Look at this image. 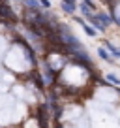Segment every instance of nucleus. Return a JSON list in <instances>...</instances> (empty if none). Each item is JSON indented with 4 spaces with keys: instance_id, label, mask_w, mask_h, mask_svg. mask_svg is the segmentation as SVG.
<instances>
[{
    "instance_id": "f03ea898",
    "label": "nucleus",
    "mask_w": 120,
    "mask_h": 128,
    "mask_svg": "<svg viewBox=\"0 0 120 128\" xmlns=\"http://www.w3.org/2000/svg\"><path fill=\"white\" fill-rule=\"evenodd\" d=\"M64 79L68 81L69 85H83V83H84V72H83L81 68H75V66L66 68Z\"/></svg>"
},
{
    "instance_id": "20e7f679",
    "label": "nucleus",
    "mask_w": 120,
    "mask_h": 128,
    "mask_svg": "<svg viewBox=\"0 0 120 128\" xmlns=\"http://www.w3.org/2000/svg\"><path fill=\"white\" fill-rule=\"evenodd\" d=\"M118 15H120V6H118Z\"/></svg>"
},
{
    "instance_id": "7ed1b4c3",
    "label": "nucleus",
    "mask_w": 120,
    "mask_h": 128,
    "mask_svg": "<svg viewBox=\"0 0 120 128\" xmlns=\"http://www.w3.org/2000/svg\"><path fill=\"white\" fill-rule=\"evenodd\" d=\"M4 47H6V42H4V40H2V38H0V53L4 51Z\"/></svg>"
},
{
    "instance_id": "f257e3e1",
    "label": "nucleus",
    "mask_w": 120,
    "mask_h": 128,
    "mask_svg": "<svg viewBox=\"0 0 120 128\" xmlns=\"http://www.w3.org/2000/svg\"><path fill=\"white\" fill-rule=\"evenodd\" d=\"M6 66H9V68L15 70V72H24V70H28V66H30V60H28L26 53H24L19 45H15V47H11L9 53L6 55Z\"/></svg>"
}]
</instances>
